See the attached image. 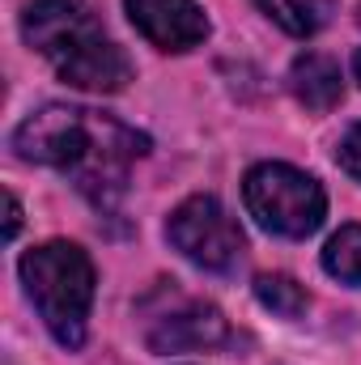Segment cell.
<instances>
[{"mask_svg": "<svg viewBox=\"0 0 361 365\" xmlns=\"http://www.w3.org/2000/svg\"><path fill=\"white\" fill-rule=\"evenodd\" d=\"M13 149L26 162L56 166L77 182L81 195H90L98 208H115L128 191V170L136 158L149 153V140L119 123L115 115L86 110V106H39L17 132Z\"/></svg>", "mask_w": 361, "mask_h": 365, "instance_id": "1", "label": "cell"}, {"mask_svg": "<svg viewBox=\"0 0 361 365\" xmlns=\"http://www.w3.org/2000/svg\"><path fill=\"white\" fill-rule=\"evenodd\" d=\"M26 293L64 349H81L93 306V264L77 242H43L21 259Z\"/></svg>", "mask_w": 361, "mask_h": 365, "instance_id": "2", "label": "cell"}, {"mask_svg": "<svg viewBox=\"0 0 361 365\" xmlns=\"http://www.w3.org/2000/svg\"><path fill=\"white\" fill-rule=\"evenodd\" d=\"M247 212L280 238H310L323 225L327 195L306 170H293L285 162H264L243 182Z\"/></svg>", "mask_w": 361, "mask_h": 365, "instance_id": "3", "label": "cell"}, {"mask_svg": "<svg viewBox=\"0 0 361 365\" xmlns=\"http://www.w3.org/2000/svg\"><path fill=\"white\" fill-rule=\"evenodd\" d=\"M166 238L183 259H191L208 272H230L243 255V230L213 195L183 200L166 221Z\"/></svg>", "mask_w": 361, "mask_h": 365, "instance_id": "4", "label": "cell"}, {"mask_svg": "<svg viewBox=\"0 0 361 365\" xmlns=\"http://www.w3.org/2000/svg\"><path fill=\"white\" fill-rule=\"evenodd\" d=\"M56 73L64 86L73 90H90V93H115L132 81V64L128 56L98 30V26H86L81 34H73L56 56H51Z\"/></svg>", "mask_w": 361, "mask_h": 365, "instance_id": "5", "label": "cell"}, {"mask_svg": "<svg viewBox=\"0 0 361 365\" xmlns=\"http://www.w3.org/2000/svg\"><path fill=\"white\" fill-rule=\"evenodd\" d=\"M230 327L217 306L195 302V297H171L162 310L145 319V340L153 353H195V349H217L225 344Z\"/></svg>", "mask_w": 361, "mask_h": 365, "instance_id": "6", "label": "cell"}, {"mask_svg": "<svg viewBox=\"0 0 361 365\" xmlns=\"http://www.w3.org/2000/svg\"><path fill=\"white\" fill-rule=\"evenodd\" d=\"M132 26L162 51H191L208 34V17L195 0H123Z\"/></svg>", "mask_w": 361, "mask_h": 365, "instance_id": "7", "label": "cell"}, {"mask_svg": "<svg viewBox=\"0 0 361 365\" xmlns=\"http://www.w3.org/2000/svg\"><path fill=\"white\" fill-rule=\"evenodd\" d=\"M289 90L293 98L306 106V110H332L340 98H345V81H340V64L336 60H327V56H319V51H306V56H298L293 60V68H289Z\"/></svg>", "mask_w": 361, "mask_h": 365, "instance_id": "8", "label": "cell"}, {"mask_svg": "<svg viewBox=\"0 0 361 365\" xmlns=\"http://www.w3.org/2000/svg\"><path fill=\"white\" fill-rule=\"evenodd\" d=\"M255 4H260V13H268L272 21L293 38L319 34L336 13V0H255Z\"/></svg>", "mask_w": 361, "mask_h": 365, "instance_id": "9", "label": "cell"}, {"mask_svg": "<svg viewBox=\"0 0 361 365\" xmlns=\"http://www.w3.org/2000/svg\"><path fill=\"white\" fill-rule=\"evenodd\" d=\"M323 268L345 284H361V225H345L340 234L327 238Z\"/></svg>", "mask_w": 361, "mask_h": 365, "instance_id": "10", "label": "cell"}, {"mask_svg": "<svg viewBox=\"0 0 361 365\" xmlns=\"http://www.w3.org/2000/svg\"><path fill=\"white\" fill-rule=\"evenodd\" d=\"M255 297L268 306V310H276L280 319H298L302 310H306V289L293 280V276L285 272H264L260 280H255Z\"/></svg>", "mask_w": 361, "mask_h": 365, "instance_id": "11", "label": "cell"}, {"mask_svg": "<svg viewBox=\"0 0 361 365\" xmlns=\"http://www.w3.org/2000/svg\"><path fill=\"white\" fill-rule=\"evenodd\" d=\"M340 166L361 182V123L345 136V140H340Z\"/></svg>", "mask_w": 361, "mask_h": 365, "instance_id": "12", "label": "cell"}, {"mask_svg": "<svg viewBox=\"0 0 361 365\" xmlns=\"http://www.w3.org/2000/svg\"><path fill=\"white\" fill-rule=\"evenodd\" d=\"M17 225H21V208H17V200L9 195V225H4V238H17Z\"/></svg>", "mask_w": 361, "mask_h": 365, "instance_id": "13", "label": "cell"}, {"mask_svg": "<svg viewBox=\"0 0 361 365\" xmlns=\"http://www.w3.org/2000/svg\"><path fill=\"white\" fill-rule=\"evenodd\" d=\"M353 68H357V81H361V51H357V60H353Z\"/></svg>", "mask_w": 361, "mask_h": 365, "instance_id": "14", "label": "cell"}]
</instances>
